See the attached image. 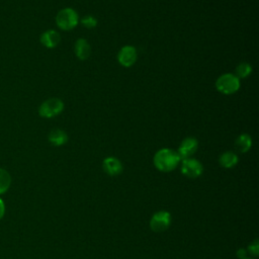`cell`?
Instances as JSON below:
<instances>
[{"mask_svg":"<svg viewBox=\"0 0 259 259\" xmlns=\"http://www.w3.org/2000/svg\"><path fill=\"white\" fill-rule=\"evenodd\" d=\"M245 259H248V258H245Z\"/></svg>","mask_w":259,"mask_h":259,"instance_id":"21","label":"cell"},{"mask_svg":"<svg viewBox=\"0 0 259 259\" xmlns=\"http://www.w3.org/2000/svg\"><path fill=\"white\" fill-rule=\"evenodd\" d=\"M217 90L225 95L236 93L240 89V79L233 73H225L221 75L215 81Z\"/></svg>","mask_w":259,"mask_h":259,"instance_id":"2","label":"cell"},{"mask_svg":"<svg viewBox=\"0 0 259 259\" xmlns=\"http://www.w3.org/2000/svg\"><path fill=\"white\" fill-rule=\"evenodd\" d=\"M39 40L44 47L48 49H54L60 44L61 35L57 30L48 29L40 34Z\"/></svg>","mask_w":259,"mask_h":259,"instance_id":"9","label":"cell"},{"mask_svg":"<svg viewBox=\"0 0 259 259\" xmlns=\"http://www.w3.org/2000/svg\"><path fill=\"white\" fill-rule=\"evenodd\" d=\"M180 160L177 152L169 148H163L157 151L153 159L155 167L162 172H170L174 170L178 166Z\"/></svg>","mask_w":259,"mask_h":259,"instance_id":"1","label":"cell"},{"mask_svg":"<svg viewBox=\"0 0 259 259\" xmlns=\"http://www.w3.org/2000/svg\"><path fill=\"white\" fill-rule=\"evenodd\" d=\"M252 146V139L248 134H241L235 141V147L240 153H246Z\"/></svg>","mask_w":259,"mask_h":259,"instance_id":"14","label":"cell"},{"mask_svg":"<svg viewBox=\"0 0 259 259\" xmlns=\"http://www.w3.org/2000/svg\"><path fill=\"white\" fill-rule=\"evenodd\" d=\"M81 23L86 28H94L97 25V19L92 15H86L81 19Z\"/></svg>","mask_w":259,"mask_h":259,"instance_id":"17","label":"cell"},{"mask_svg":"<svg viewBox=\"0 0 259 259\" xmlns=\"http://www.w3.org/2000/svg\"><path fill=\"white\" fill-rule=\"evenodd\" d=\"M198 148V142L195 138L192 137H187L185 138L181 144L179 145L177 154L179 155L180 159H187V158H191V156L196 152Z\"/></svg>","mask_w":259,"mask_h":259,"instance_id":"8","label":"cell"},{"mask_svg":"<svg viewBox=\"0 0 259 259\" xmlns=\"http://www.w3.org/2000/svg\"><path fill=\"white\" fill-rule=\"evenodd\" d=\"M48 139L52 145L59 147L65 145L68 142V135L61 128H54L50 132Z\"/></svg>","mask_w":259,"mask_h":259,"instance_id":"12","label":"cell"},{"mask_svg":"<svg viewBox=\"0 0 259 259\" xmlns=\"http://www.w3.org/2000/svg\"><path fill=\"white\" fill-rule=\"evenodd\" d=\"M246 254H247V252H246V250L243 249V248H240V249L237 251V257H238L239 259H245V258H246Z\"/></svg>","mask_w":259,"mask_h":259,"instance_id":"19","label":"cell"},{"mask_svg":"<svg viewBox=\"0 0 259 259\" xmlns=\"http://www.w3.org/2000/svg\"><path fill=\"white\" fill-rule=\"evenodd\" d=\"M203 167L201 163L193 158H187L182 160L181 173L188 178H197L201 175Z\"/></svg>","mask_w":259,"mask_h":259,"instance_id":"6","label":"cell"},{"mask_svg":"<svg viewBox=\"0 0 259 259\" xmlns=\"http://www.w3.org/2000/svg\"><path fill=\"white\" fill-rule=\"evenodd\" d=\"M5 214V204L2 198H0V220L4 217Z\"/></svg>","mask_w":259,"mask_h":259,"instance_id":"20","label":"cell"},{"mask_svg":"<svg viewBox=\"0 0 259 259\" xmlns=\"http://www.w3.org/2000/svg\"><path fill=\"white\" fill-rule=\"evenodd\" d=\"M251 73H252V66L246 62H243L237 66L235 75L239 79H244V78H247Z\"/></svg>","mask_w":259,"mask_h":259,"instance_id":"16","label":"cell"},{"mask_svg":"<svg viewBox=\"0 0 259 259\" xmlns=\"http://www.w3.org/2000/svg\"><path fill=\"white\" fill-rule=\"evenodd\" d=\"M74 52L79 60L85 61L91 54V47L85 38H78L74 46Z\"/></svg>","mask_w":259,"mask_h":259,"instance_id":"11","label":"cell"},{"mask_svg":"<svg viewBox=\"0 0 259 259\" xmlns=\"http://www.w3.org/2000/svg\"><path fill=\"white\" fill-rule=\"evenodd\" d=\"M102 168L110 176H116L122 172V164L115 157H107L102 162Z\"/></svg>","mask_w":259,"mask_h":259,"instance_id":"10","label":"cell"},{"mask_svg":"<svg viewBox=\"0 0 259 259\" xmlns=\"http://www.w3.org/2000/svg\"><path fill=\"white\" fill-rule=\"evenodd\" d=\"M171 224V214L166 210H160L153 214L150 221L151 230L154 232H163Z\"/></svg>","mask_w":259,"mask_h":259,"instance_id":"5","label":"cell"},{"mask_svg":"<svg viewBox=\"0 0 259 259\" xmlns=\"http://www.w3.org/2000/svg\"><path fill=\"white\" fill-rule=\"evenodd\" d=\"M11 185V176L7 170L0 168V194L6 192Z\"/></svg>","mask_w":259,"mask_h":259,"instance_id":"15","label":"cell"},{"mask_svg":"<svg viewBox=\"0 0 259 259\" xmlns=\"http://www.w3.org/2000/svg\"><path fill=\"white\" fill-rule=\"evenodd\" d=\"M79 22L78 13L72 8H63L56 15V24L62 30H72Z\"/></svg>","mask_w":259,"mask_h":259,"instance_id":"3","label":"cell"},{"mask_svg":"<svg viewBox=\"0 0 259 259\" xmlns=\"http://www.w3.org/2000/svg\"><path fill=\"white\" fill-rule=\"evenodd\" d=\"M64 109V102L60 98H49L38 107V114L44 118H53L59 115Z\"/></svg>","mask_w":259,"mask_h":259,"instance_id":"4","label":"cell"},{"mask_svg":"<svg viewBox=\"0 0 259 259\" xmlns=\"http://www.w3.org/2000/svg\"><path fill=\"white\" fill-rule=\"evenodd\" d=\"M248 251L253 256H257L259 254V245H258V241L257 240H255L253 243H251L248 246Z\"/></svg>","mask_w":259,"mask_h":259,"instance_id":"18","label":"cell"},{"mask_svg":"<svg viewBox=\"0 0 259 259\" xmlns=\"http://www.w3.org/2000/svg\"><path fill=\"white\" fill-rule=\"evenodd\" d=\"M238 161H239V158L237 154H235L232 151L224 152L219 158V163L224 168H233L234 166L237 165Z\"/></svg>","mask_w":259,"mask_h":259,"instance_id":"13","label":"cell"},{"mask_svg":"<svg viewBox=\"0 0 259 259\" xmlns=\"http://www.w3.org/2000/svg\"><path fill=\"white\" fill-rule=\"evenodd\" d=\"M138 58V53L135 47L124 46L122 47L117 54V61L123 67L133 66Z\"/></svg>","mask_w":259,"mask_h":259,"instance_id":"7","label":"cell"}]
</instances>
